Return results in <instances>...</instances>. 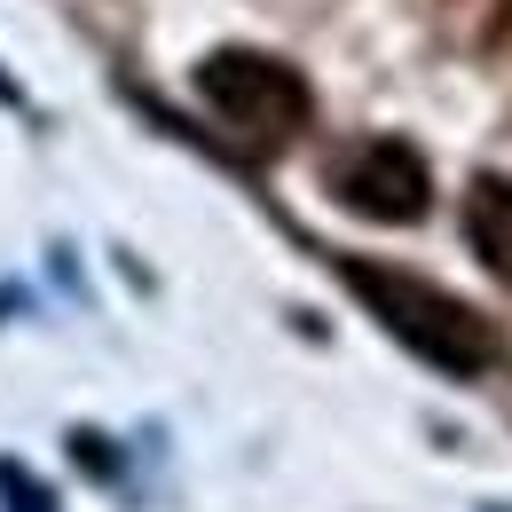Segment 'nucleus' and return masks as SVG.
<instances>
[{"mask_svg": "<svg viewBox=\"0 0 512 512\" xmlns=\"http://www.w3.org/2000/svg\"><path fill=\"white\" fill-rule=\"evenodd\" d=\"M473 237H481L489 268L512 276V182H489V190L473 197Z\"/></svg>", "mask_w": 512, "mask_h": 512, "instance_id": "nucleus-3", "label": "nucleus"}, {"mask_svg": "<svg viewBox=\"0 0 512 512\" xmlns=\"http://www.w3.org/2000/svg\"><path fill=\"white\" fill-rule=\"evenodd\" d=\"M205 95L229 119H245L253 134H284V119H300V87L284 71H268L260 56H221V71L205 79Z\"/></svg>", "mask_w": 512, "mask_h": 512, "instance_id": "nucleus-1", "label": "nucleus"}, {"mask_svg": "<svg viewBox=\"0 0 512 512\" xmlns=\"http://www.w3.org/2000/svg\"><path fill=\"white\" fill-rule=\"evenodd\" d=\"M339 182H347V197H355L363 213H379V221H410V213H418V190H426L418 158H410V150H394V142H371Z\"/></svg>", "mask_w": 512, "mask_h": 512, "instance_id": "nucleus-2", "label": "nucleus"}]
</instances>
